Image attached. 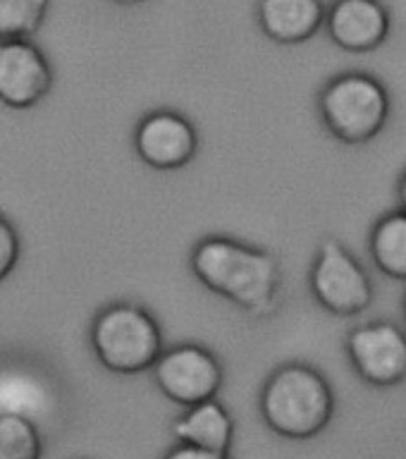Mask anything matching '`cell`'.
<instances>
[{
	"instance_id": "obj_12",
	"label": "cell",
	"mask_w": 406,
	"mask_h": 459,
	"mask_svg": "<svg viewBox=\"0 0 406 459\" xmlns=\"http://www.w3.org/2000/svg\"><path fill=\"white\" fill-rule=\"evenodd\" d=\"M172 436L177 443L203 447L228 455L235 440V419L218 400L201 402L172 423Z\"/></svg>"
},
{
	"instance_id": "obj_20",
	"label": "cell",
	"mask_w": 406,
	"mask_h": 459,
	"mask_svg": "<svg viewBox=\"0 0 406 459\" xmlns=\"http://www.w3.org/2000/svg\"><path fill=\"white\" fill-rule=\"evenodd\" d=\"M117 5H139V3H146V0H113Z\"/></svg>"
},
{
	"instance_id": "obj_9",
	"label": "cell",
	"mask_w": 406,
	"mask_h": 459,
	"mask_svg": "<svg viewBox=\"0 0 406 459\" xmlns=\"http://www.w3.org/2000/svg\"><path fill=\"white\" fill-rule=\"evenodd\" d=\"M199 136L185 115L158 110L146 115L134 134V149L156 170H177L196 156Z\"/></svg>"
},
{
	"instance_id": "obj_13",
	"label": "cell",
	"mask_w": 406,
	"mask_h": 459,
	"mask_svg": "<svg viewBox=\"0 0 406 459\" xmlns=\"http://www.w3.org/2000/svg\"><path fill=\"white\" fill-rule=\"evenodd\" d=\"M53 407V390L31 371L3 368L0 371V414H20L39 421Z\"/></svg>"
},
{
	"instance_id": "obj_14",
	"label": "cell",
	"mask_w": 406,
	"mask_h": 459,
	"mask_svg": "<svg viewBox=\"0 0 406 459\" xmlns=\"http://www.w3.org/2000/svg\"><path fill=\"white\" fill-rule=\"evenodd\" d=\"M371 254L380 271L406 280V211L385 215L371 232Z\"/></svg>"
},
{
	"instance_id": "obj_4",
	"label": "cell",
	"mask_w": 406,
	"mask_h": 459,
	"mask_svg": "<svg viewBox=\"0 0 406 459\" xmlns=\"http://www.w3.org/2000/svg\"><path fill=\"white\" fill-rule=\"evenodd\" d=\"M390 113L385 86L371 74L351 72L330 82L321 93L325 127L347 143H366L380 134Z\"/></svg>"
},
{
	"instance_id": "obj_17",
	"label": "cell",
	"mask_w": 406,
	"mask_h": 459,
	"mask_svg": "<svg viewBox=\"0 0 406 459\" xmlns=\"http://www.w3.org/2000/svg\"><path fill=\"white\" fill-rule=\"evenodd\" d=\"M20 258V237L5 215H0V282L14 271Z\"/></svg>"
},
{
	"instance_id": "obj_11",
	"label": "cell",
	"mask_w": 406,
	"mask_h": 459,
	"mask_svg": "<svg viewBox=\"0 0 406 459\" xmlns=\"http://www.w3.org/2000/svg\"><path fill=\"white\" fill-rule=\"evenodd\" d=\"M258 24L271 41L304 43L325 24L321 0H258Z\"/></svg>"
},
{
	"instance_id": "obj_16",
	"label": "cell",
	"mask_w": 406,
	"mask_h": 459,
	"mask_svg": "<svg viewBox=\"0 0 406 459\" xmlns=\"http://www.w3.org/2000/svg\"><path fill=\"white\" fill-rule=\"evenodd\" d=\"M41 433L31 419L0 414V459H41Z\"/></svg>"
},
{
	"instance_id": "obj_10",
	"label": "cell",
	"mask_w": 406,
	"mask_h": 459,
	"mask_svg": "<svg viewBox=\"0 0 406 459\" xmlns=\"http://www.w3.org/2000/svg\"><path fill=\"white\" fill-rule=\"evenodd\" d=\"M325 24L335 46L350 53L376 50L390 34V14L380 0H337Z\"/></svg>"
},
{
	"instance_id": "obj_1",
	"label": "cell",
	"mask_w": 406,
	"mask_h": 459,
	"mask_svg": "<svg viewBox=\"0 0 406 459\" xmlns=\"http://www.w3.org/2000/svg\"><path fill=\"white\" fill-rule=\"evenodd\" d=\"M194 275L251 316H268L278 304L280 265L272 254L228 237H208L192 254Z\"/></svg>"
},
{
	"instance_id": "obj_2",
	"label": "cell",
	"mask_w": 406,
	"mask_h": 459,
	"mask_svg": "<svg viewBox=\"0 0 406 459\" xmlns=\"http://www.w3.org/2000/svg\"><path fill=\"white\" fill-rule=\"evenodd\" d=\"M335 397L330 383L307 364H285L261 393V414L278 436L308 440L333 419Z\"/></svg>"
},
{
	"instance_id": "obj_5",
	"label": "cell",
	"mask_w": 406,
	"mask_h": 459,
	"mask_svg": "<svg viewBox=\"0 0 406 459\" xmlns=\"http://www.w3.org/2000/svg\"><path fill=\"white\" fill-rule=\"evenodd\" d=\"M311 290L321 307L337 316H358L373 299L371 278L337 239H323L311 271Z\"/></svg>"
},
{
	"instance_id": "obj_18",
	"label": "cell",
	"mask_w": 406,
	"mask_h": 459,
	"mask_svg": "<svg viewBox=\"0 0 406 459\" xmlns=\"http://www.w3.org/2000/svg\"><path fill=\"white\" fill-rule=\"evenodd\" d=\"M163 459H229L228 455L213 450H203V447H194V445L177 443Z\"/></svg>"
},
{
	"instance_id": "obj_6",
	"label": "cell",
	"mask_w": 406,
	"mask_h": 459,
	"mask_svg": "<svg viewBox=\"0 0 406 459\" xmlns=\"http://www.w3.org/2000/svg\"><path fill=\"white\" fill-rule=\"evenodd\" d=\"M158 390L182 407L215 400L222 385V366L201 344H177L165 350L153 366Z\"/></svg>"
},
{
	"instance_id": "obj_8",
	"label": "cell",
	"mask_w": 406,
	"mask_h": 459,
	"mask_svg": "<svg viewBox=\"0 0 406 459\" xmlns=\"http://www.w3.org/2000/svg\"><path fill=\"white\" fill-rule=\"evenodd\" d=\"M53 89V67L31 39L0 41V103L14 110L39 106Z\"/></svg>"
},
{
	"instance_id": "obj_21",
	"label": "cell",
	"mask_w": 406,
	"mask_h": 459,
	"mask_svg": "<svg viewBox=\"0 0 406 459\" xmlns=\"http://www.w3.org/2000/svg\"><path fill=\"white\" fill-rule=\"evenodd\" d=\"M404 311H406V299H404Z\"/></svg>"
},
{
	"instance_id": "obj_19",
	"label": "cell",
	"mask_w": 406,
	"mask_h": 459,
	"mask_svg": "<svg viewBox=\"0 0 406 459\" xmlns=\"http://www.w3.org/2000/svg\"><path fill=\"white\" fill-rule=\"evenodd\" d=\"M400 201H402V211H406V175L400 182Z\"/></svg>"
},
{
	"instance_id": "obj_7",
	"label": "cell",
	"mask_w": 406,
	"mask_h": 459,
	"mask_svg": "<svg viewBox=\"0 0 406 459\" xmlns=\"http://www.w3.org/2000/svg\"><path fill=\"white\" fill-rule=\"evenodd\" d=\"M347 354L368 385L393 387L406 378V335L394 323H368L351 330Z\"/></svg>"
},
{
	"instance_id": "obj_15",
	"label": "cell",
	"mask_w": 406,
	"mask_h": 459,
	"mask_svg": "<svg viewBox=\"0 0 406 459\" xmlns=\"http://www.w3.org/2000/svg\"><path fill=\"white\" fill-rule=\"evenodd\" d=\"M50 0H0V41L31 39L43 27Z\"/></svg>"
},
{
	"instance_id": "obj_3",
	"label": "cell",
	"mask_w": 406,
	"mask_h": 459,
	"mask_svg": "<svg viewBox=\"0 0 406 459\" xmlns=\"http://www.w3.org/2000/svg\"><path fill=\"white\" fill-rule=\"evenodd\" d=\"M91 347L108 371L132 376L156 366L163 354V335L146 308L120 301L96 316Z\"/></svg>"
}]
</instances>
